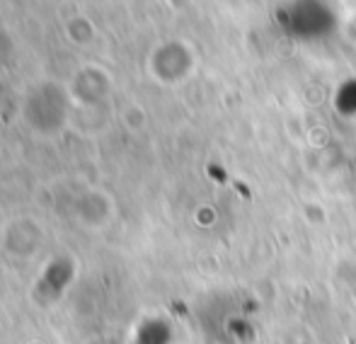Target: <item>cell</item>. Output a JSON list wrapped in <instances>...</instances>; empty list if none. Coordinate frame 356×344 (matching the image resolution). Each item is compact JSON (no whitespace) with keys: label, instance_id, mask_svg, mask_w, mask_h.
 <instances>
[{"label":"cell","instance_id":"2","mask_svg":"<svg viewBox=\"0 0 356 344\" xmlns=\"http://www.w3.org/2000/svg\"><path fill=\"white\" fill-rule=\"evenodd\" d=\"M44 240H47V233H44L42 223L32 216L10 218L3 226V236H0L5 255L15 262H29V259L39 257Z\"/></svg>","mask_w":356,"mask_h":344},{"label":"cell","instance_id":"1","mask_svg":"<svg viewBox=\"0 0 356 344\" xmlns=\"http://www.w3.org/2000/svg\"><path fill=\"white\" fill-rule=\"evenodd\" d=\"M73 112V99L68 88L39 85L24 99V122L29 129L44 136H56L68 124V117Z\"/></svg>","mask_w":356,"mask_h":344},{"label":"cell","instance_id":"3","mask_svg":"<svg viewBox=\"0 0 356 344\" xmlns=\"http://www.w3.org/2000/svg\"><path fill=\"white\" fill-rule=\"evenodd\" d=\"M75 218H78L80 226L88 228V231H99V228H104L114 218L112 199H109L107 194L92 189L88 197L80 199L78 211H75Z\"/></svg>","mask_w":356,"mask_h":344}]
</instances>
